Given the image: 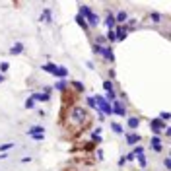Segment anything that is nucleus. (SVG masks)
I'll return each mask as SVG.
<instances>
[{
	"mask_svg": "<svg viewBox=\"0 0 171 171\" xmlns=\"http://www.w3.org/2000/svg\"><path fill=\"white\" fill-rule=\"evenodd\" d=\"M93 99H95V107H97V109H99L105 117H107V115H113V107H111V103H109L105 97H101V95H95Z\"/></svg>",
	"mask_w": 171,
	"mask_h": 171,
	"instance_id": "7ed1b4c3",
	"label": "nucleus"
},
{
	"mask_svg": "<svg viewBox=\"0 0 171 171\" xmlns=\"http://www.w3.org/2000/svg\"><path fill=\"white\" fill-rule=\"evenodd\" d=\"M103 88H105V92H113V89H115V84L111 82V80H105V82H103Z\"/></svg>",
	"mask_w": 171,
	"mask_h": 171,
	"instance_id": "b1692460",
	"label": "nucleus"
},
{
	"mask_svg": "<svg viewBox=\"0 0 171 171\" xmlns=\"http://www.w3.org/2000/svg\"><path fill=\"white\" fill-rule=\"evenodd\" d=\"M24 53V43L21 41H16L14 45H12V49H10V55L12 56H18V55H21Z\"/></svg>",
	"mask_w": 171,
	"mask_h": 171,
	"instance_id": "1a4fd4ad",
	"label": "nucleus"
},
{
	"mask_svg": "<svg viewBox=\"0 0 171 171\" xmlns=\"http://www.w3.org/2000/svg\"><path fill=\"white\" fill-rule=\"evenodd\" d=\"M132 154H134V158H136V156H142V154H144V148H142V146H134Z\"/></svg>",
	"mask_w": 171,
	"mask_h": 171,
	"instance_id": "c85d7f7f",
	"label": "nucleus"
},
{
	"mask_svg": "<svg viewBox=\"0 0 171 171\" xmlns=\"http://www.w3.org/2000/svg\"><path fill=\"white\" fill-rule=\"evenodd\" d=\"M82 122H88L86 111H84L80 105H72L70 111H68V125H76V126H80Z\"/></svg>",
	"mask_w": 171,
	"mask_h": 171,
	"instance_id": "f257e3e1",
	"label": "nucleus"
},
{
	"mask_svg": "<svg viewBox=\"0 0 171 171\" xmlns=\"http://www.w3.org/2000/svg\"><path fill=\"white\" fill-rule=\"evenodd\" d=\"M78 10H80V12H78V16H82V18H84L86 21H88V25H92V27H97V25H99V16L95 14V12H93V10L89 8V6L82 4V6H80Z\"/></svg>",
	"mask_w": 171,
	"mask_h": 171,
	"instance_id": "f03ea898",
	"label": "nucleus"
},
{
	"mask_svg": "<svg viewBox=\"0 0 171 171\" xmlns=\"http://www.w3.org/2000/svg\"><path fill=\"white\" fill-rule=\"evenodd\" d=\"M4 82V74H0V84H2Z\"/></svg>",
	"mask_w": 171,
	"mask_h": 171,
	"instance_id": "a19ab883",
	"label": "nucleus"
},
{
	"mask_svg": "<svg viewBox=\"0 0 171 171\" xmlns=\"http://www.w3.org/2000/svg\"><path fill=\"white\" fill-rule=\"evenodd\" d=\"M101 132H103V130H101V126H97V128H95V130L92 132V134H97V136H101Z\"/></svg>",
	"mask_w": 171,
	"mask_h": 171,
	"instance_id": "4c0bfd02",
	"label": "nucleus"
},
{
	"mask_svg": "<svg viewBox=\"0 0 171 171\" xmlns=\"http://www.w3.org/2000/svg\"><path fill=\"white\" fill-rule=\"evenodd\" d=\"M163 167H165V169H171V159H169V158H165V162H163Z\"/></svg>",
	"mask_w": 171,
	"mask_h": 171,
	"instance_id": "c9c22d12",
	"label": "nucleus"
},
{
	"mask_svg": "<svg viewBox=\"0 0 171 171\" xmlns=\"http://www.w3.org/2000/svg\"><path fill=\"white\" fill-rule=\"evenodd\" d=\"M159 119H162V121H163V122H167V121H169V119H171V115H169V113H167V111H163V113H159Z\"/></svg>",
	"mask_w": 171,
	"mask_h": 171,
	"instance_id": "c756f323",
	"label": "nucleus"
},
{
	"mask_svg": "<svg viewBox=\"0 0 171 171\" xmlns=\"http://www.w3.org/2000/svg\"><path fill=\"white\" fill-rule=\"evenodd\" d=\"M41 70H43V72H49V74H55L56 64H55V62H47V64H43V66H41Z\"/></svg>",
	"mask_w": 171,
	"mask_h": 171,
	"instance_id": "f3484780",
	"label": "nucleus"
},
{
	"mask_svg": "<svg viewBox=\"0 0 171 171\" xmlns=\"http://www.w3.org/2000/svg\"><path fill=\"white\" fill-rule=\"evenodd\" d=\"M41 20H47V21L51 24V10H49V8H45V10H43V16H41Z\"/></svg>",
	"mask_w": 171,
	"mask_h": 171,
	"instance_id": "a878e982",
	"label": "nucleus"
},
{
	"mask_svg": "<svg viewBox=\"0 0 171 171\" xmlns=\"http://www.w3.org/2000/svg\"><path fill=\"white\" fill-rule=\"evenodd\" d=\"M138 125H140V117H128V119H126V126L132 128V130L138 128Z\"/></svg>",
	"mask_w": 171,
	"mask_h": 171,
	"instance_id": "ddd939ff",
	"label": "nucleus"
},
{
	"mask_svg": "<svg viewBox=\"0 0 171 171\" xmlns=\"http://www.w3.org/2000/svg\"><path fill=\"white\" fill-rule=\"evenodd\" d=\"M8 68H10V64H8V62H0V74H4V72L8 70Z\"/></svg>",
	"mask_w": 171,
	"mask_h": 171,
	"instance_id": "7c9ffc66",
	"label": "nucleus"
},
{
	"mask_svg": "<svg viewBox=\"0 0 171 171\" xmlns=\"http://www.w3.org/2000/svg\"><path fill=\"white\" fill-rule=\"evenodd\" d=\"M0 159H6V154H0Z\"/></svg>",
	"mask_w": 171,
	"mask_h": 171,
	"instance_id": "ea45409f",
	"label": "nucleus"
},
{
	"mask_svg": "<svg viewBox=\"0 0 171 171\" xmlns=\"http://www.w3.org/2000/svg\"><path fill=\"white\" fill-rule=\"evenodd\" d=\"M111 128H113L117 134H122V126L119 125V122H111Z\"/></svg>",
	"mask_w": 171,
	"mask_h": 171,
	"instance_id": "bb28decb",
	"label": "nucleus"
},
{
	"mask_svg": "<svg viewBox=\"0 0 171 171\" xmlns=\"http://www.w3.org/2000/svg\"><path fill=\"white\" fill-rule=\"evenodd\" d=\"M105 41H107V43H117V37H115V31H113V29H111V31H107Z\"/></svg>",
	"mask_w": 171,
	"mask_h": 171,
	"instance_id": "412c9836",
	"label": "nucleus"
},
{
	"mask_svg": "<svg viewBox=\"0 0 171 171\" xmlns=\"http://www.w3.org/2000/svg\"><path fill=\"white\" fill-rule=\"evenodd\" d=\"M76 24H78L82 29H88V21H86V20L82 18V16H76Z\"/></svg>",
	"mask_w": 171,
	"mask_h": 171,
	"instance_id": "5701e85b",
	"label": "nucleus"
},
{
	"mask_svg": "<svg viewBox=\"0 0 171 171\" xmlns=\"http://www.w3.org/2000/svg\"><path fill=\"white\" fill-rule=\"evenodd\" d=\"M111 107H113V113H115V115L125 117V119H126V109H125V105H122V101H121V99L111 101Z\"/></svg>",
	"mask_w": 171,
	"mask_h": 171,
	"instance_id": "20e7f679",
	"label": "nucleus"
},
{
	"mask_svg": "<svg viewBox=\"0 0 171 171\" xmlns=\"http://www.w3.org/2000/svg\"><path fill=\"white\" fill-rule=\"evenodd\" d=\"M68 86H70V82H68V80H58V82L55 84V89H58V92H66L68 89Z\"/></svg>",
	"mask_w": 171,
	"mask_h": 171,
	"instance_id": "4468645a",
	"label": "nucleus"
},
{
	"mask_svg": "<svg viewBox=\"0 0 171 171\" xmlns=\"http://www.w3.org/2000/svg\"><path fill=\"white\" fill-rule=\"evenodd\" d=\"M101 49H103V47H99V45L93 43V53H95V55H101Z\"/></svg>",
	"mask_w": 171,
	"mask_h": 171,
	"instance_id": "f704fd0d",
	"label": "nucleus"
},
{
	"mask_svg": "<svg viewBox=\"0 0 171 171\" xmlns=\"http://www.w3.org/2000/svg\"><path fill=\"white\" fill-rule=\"evenodd\" d=\"M150 126H152V132H154V134H159V130L165 128V122H163L162 119H152V121H150Z\"/></svg>",
	"mask_w": 171,
	"mask_h": 171,
	"instance_id": "0eeeda50",
	"label": "nucleus"
},
{
	"mask_svg": "<svg viewBox=\"0 0 171 171\" xmlns=\"http://www.w3.org/2000/svg\"><path fill=\"white\" fill-rule=\"evenodd\" d=\"M101 55H103L105 60H111V62L115 60V55H113V49H111V47H103V49H101Z\"/></svg>",
	"mask_w": 171,
	"mask_h": 171,
	"instance_id": "f8f14e48",
	"label": "nucleus"
},
{
	"mask_svg": "<svg viewBox=\"0 0 171 171\" xmlns=\"http://www.w3.org/2000/svg\"><path fill=\"white\" fill-rule=\"evenodd\" d=\"M43 93L51 95V93H53V88H51V86H45V88H43Z\"/></svg>",
	"mask_w": 171,
	"mask_h": 171,
	"instance_id": "72a5a7b5",
	"label": "nucleus"
},
{
	"mask_svg": "<svg viewBox=\"0 0 171 171\" xmlns=\"http://www.w3.org/2000/svg\"><path fill=\"white\" fill-rule=\"evenodd\" d=\"M31 97H33L35 101H43V103H47V101H51V95H47V93H33L31 95Z\"/></svg>",
	"mask_w": 171,
	"mask_h": 171,
	"instance_id": "dca6fc26",
	"label": "nucleus"
},
{
	"mask_svg": "<svg viewBox=\"0 0 171 171\" xmlns=\"http://www.w3.org/2000/svg\"><path fill=\"white\" fill-rule=\"evenodd\" d=\"M70 86L74 88V92H76V93H82V92H84V84L80 82V80H74V82H70Z\"/></svg>",
	"mask_w": 171,
	"mask_h": 171,
	"instance_id": "6ab92c4d",
	"label": "nucleus"
},
{
	"mask_svg": "<svg viewBox=\"0 0 171 171\" xmlns=\"http://www.w3.org/2000/svg\"><path fill=\"white\" fill-rule=\"evenodd\" d=\"M136 159H138V165L144 169L148 165V159H146V154H142V156H136Z\"/></svg>",
	"mask_w": 171,
	"mask_h": 171,
	"instance_id": "4be33fe9",
	"label": "nucleus"
},
{
	"mask_svg": "<svg viewBox=\"0 0 171 171\" xmlns=\"http://www.w3.org/2000/svg\"><path fill=\"white\" fill-rule=\"evenodd\" d=\"M126 18H128V14L125 12V10H121V12L115 16V21H117V25H122V21H126Z\"/></svg>",
	"mask_w": 171,
	"mask_h": 171,
	"instance_id": "a211bd4d",
	"label": "nucleus"
},
{
	"mask_svg": "<svg viewBox=\"0 0 171 171\" xmlns=\"http://www.w3.org/2000/svg\"><path fill=\"white\" fill-rule=\"evenodd\" d=\"M113 31H115L117 41H125V39H126V35H128V31H126V25H125V24H122V25H117Z\"/></svg>",
	"mask_w": 171,
	"mask_h": 171,
	"instance_id": "39448f33",
	"label": "nucleus"
},
{
	"mask_svg": "<svg viewBox=\"0 0 171 171\" xmlns=\"http://www.w3.org/2000/svg\"><path fill=\"white\" fill-rule=\"evenodd\" d=\"M86 101H88V105L92 107V109H95V99H93V97H88Z\"/></svg>",
	"mask_w": 171,
	"mask_h": 171,
	"instance_id": "473e14b6",
	"label": "nucleus"
},
{
	"mask_svg": "<svg viewBox=\"0 0 171 171\" xmlns=\"http://www.w3.org/2000/svg\"><path fill=\"white\" fill-rule=\"evenodd\" d=\"M142 140V134H138V132H134V134H126V144L128 146H134V144H138Z\"/></svg>",
	"mask_w": 171,
	"mask_h": 171,
	"instance_id": "9b49d317",
	"label": "nucleus"
},
{
	"mask_svg": "<svg viewBox=\"0 0 171 171\" xmlns=\"http://www.w3.org/2000/svg\"><path fill=\"white\" fill-rule=\"evenodd\" d=\"M152 20H154V21H159V20H162V14H158V12H152Z\"/></svg>",
	"mask_w": 171,
	"mask_h": 171,
	"instance_id": "2f4dec72",
	"label": "nucleus"
},
{
	"mask_svg": "<svg viewBox=\"0 0 171 171\" xmlns=\"http://www.w3.org/2000/svg\"><path fill=\"white\" fill-rule=\"evenodd\" d=\"M163 134H165V136H169V134H171V128H169V126H165V130H163Z\"/></svg>",
	"mask_w": 171,
	"mask_h": 171,
	"instance_id": "58836bf2",
	"label": "nucleus"
},
{
	"mask_svg": "<svg viewBox=\"0 0 171 171\" xmlns=\"http://www.w3.org/2000/svg\"><path fill=\"white\" fill-rule=\"evenodd\" d=\"M53 76H56L58 80H66L68 78V68L66 66H56V70H55Z\"/></svg>",
	"mask_w": 171,
	"mask_h": 171,
	"instance_id": "9d476101",
	"label": "nucleus"
},
{
	"mask_svg": "<svg viewBox=\"0 0 171 171\" xmlns=\"http://www.w3.org/2000/svg\"><path fill=\"white\" fill-rule=\"evenodd\" d=\"M150 144H152V150L156 154H159L163 150V144H162V138H159V134H154L152 136V140H150Z\"/></svg>",
	"mask_w": 171,
	"mask_h": 171,
	"instance_id": "423d86ee",
	"label": "nucleus"
},
{
	"mask_svg": "<svg viewBox=\"0 0 171 171\" xmlns=\"http://www.w3.org/2000/svg\"><path fill=\"white\" fill-rule=\"evenodd\" d=\"M25 109H35V99L29 97L27 101H25Z\"/></svg>",
	"mask_w": 171,
	"mask_h": 171,
	"instance_id": "cd10ccee",
	"label": "nucleus"
},
{
	"mask_svg": "<svg viewBox=\"0 0 171 171\" xmlns=\"http://www.w3.org/2000/svg\"><path fill=\"white\" fill-rule=\"evenodd\" d=\"M43 132H45V128H43L41 125H35V126L29 128V136H41Z\"/></svg>",
	"mask_w": 171,
	"mask_h": 171,
	"instance_id": "2eb2a0df",
	"label": "nucleus"
},
{
	"mask_svg": "<svg viewBox=\"0 0 171 171\" xmlns=\"http://www.w3.org/2000/svg\"><path fill=\"white\" fill-rule=\"evenodd\" d=\"M125 159H126V162H132V159H134V154H132V152H130V154H126V158H125Z\"/></svg>",
	"mask_w": 171,
	"mask_h": 171,
	"instance_id": "e433bc0d",
	"label": "nucleus"
},
{
	"mask_svg": "<svg viewBox=\"0 0 171 171\" xmlns=\"http://www.w3.org/2000/svg\"><path fill=\"white\" fill-rule=\"evenodd\" d=\"M105 99L109 101V103H111V101H115L117 99V92H115V89H113V92H107L105 93Z\"/></svg>",
	"mask_w": 171,
	"mask_h": 171,
	"instance_id": "393cba45",
	"label": "nucleus"
},
{
	"mask_svg": "<svg viewBox=\"0 0 171 171\" xmlns=\"http://www.w3.org/2000/svg\"><path fill=\"white\" fill-rule=\"evenodd\" d=\"M103 24L107 25V31L115 29V27H117V21H115V16L111 14V12H107V16H105V21H103Z\"/></svg>",
	"mask_w": 171,
	"mask_h": 171,
	"instance_id": "6e6552de",
	"label": "nucleus"
},
{
	"mask_svg": "<svg viewBox=\"0 0 171 171\" xmlns=\"http://www.w3.org/2000/svg\"><path fill=\"white\" fill-rule=\"evenodd\" d=\"M12 148H16V144H14V142H8V144H0V154H6V152H10Z\"/></svg>",
	"mask_w": 171,
	"mask_h": 171,
	"instance_id": "aec40b11",
	"label": "nucleus"
}]
</instances>
